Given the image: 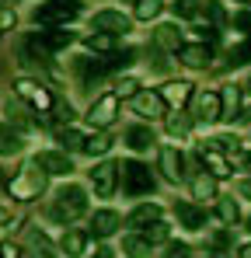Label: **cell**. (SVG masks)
<instances>
[{"mask_svg": "<svg viewBox=\"0 0 251 258\" xmlns=\"http://www.w3.org/2000/svg\"><path fill=\"white\" fill-rule=\"evenodd\" d=\"M87 188L77 185V181H67V185H59L56 188V196H52V203H49V220L52 223H74V220H81L87 213Z\"/></svg>", "mask_w": 251, "mask_h": 258, "instance_id": "obj_1", "label": "cell"}, {"mask_svg": "<svg viewBox=\"0 0 251 258\" xmlns=\"http://www.w3.org/2000/svg\"><path fill=\"white\" fill-rule=\"evenodd\" d=\"M45 178H49V174L42 171V164L32 157V161H25V164L14 171V178H7V181H4V188H7V196H11V199L32 203V199H39L42 192H45Z\"/></svg>", "mask_w": 251, "mask_h": 258, "instance_id": "obj_2", "label": "cell"}, {"mask_svg": "<svg viewBox=\"0 0 251 258\" xmlns=\"http://www.w3.org/2000/svg\"><path fill=\"white\" fill-rule=\"evenodd\" d=\"M119 185H122L126 199H140V196H150L154 192V174L143 161H122L119 164Z\"/></svg>", "mask_w": 251, "mask_h": 258, "instance_id": "obj_3", "label": "cell"}, {"mask_svg": "<svg viewBox=\"0 0 251 258\" xmlns=\"http://www.w3.org/2000/svg\"><path fill=\"white\" fill-rule=\"evenodd\" d=\"M87 185L94 188L98 199H112L119 192V164L115 161H98L91 171H87Z\"/></svg>", "mask_w": 251, "mask_h": 258, "instance_id": "obj_4", "label": "cell"}, {"mask_svg": "<svg viewBox=\"0 0 251 258\" xmlns=\"http://www.w3.org/2000/svg\"><path fill=\"white\" fill-rule=\"evenodd\" d=\"M126 101H129V108H133V115H140V119H147V122L164 119L167 112H171L164 105V98H161L154 87H140V91H136L133 98H126Z\"/></svg>", "mask_w": 251, "mask_h": 258, "instance_id": "obj_5", "label": "cell"}, {"mask_svg": "<svg viewBox=\"0 0 251 258\" xmlns=\"http://www.w3.org/2000/svg\"><path fill=\"white\" fill-rule=\"evenodd\" d=\"M189 105H192V119H196L199 126H213V122H220V91H213V87L192 91Z\"/></svg>", "mask_w": 251, "mask_h": 258, "instance_id": "obj_6", "label": "cell"}, {"mask_svg": "<svg viewBox=\"0 0 251 258\" xmlns=\"http://www.w3.org/2000/svg\"><path fill=\"white\" fill-rule=\"evenodd\" d=\"M77 18V4L74 0H42L39 11H35V25H45V28H59L67 21Z\"/></svg>", "mask_w": 251, "mask_h": 258, "instance_id": "obj_7", "label": "cell"}, {"mask_svg": "<svg viewBox=\"0 0 251 258\" xmlns=\"http://www.w3.org/2000/svg\"><path fill=\"white\" fill-rule=\"evenodd\" d=\"M91 28H94V32H108V35L126 39V35L133 32V18L122 14V11H115V7H101V11L91 14Z\"/></svg>", "mask_w": 251, "mask_h": 258, "instance_id": "obj_8", "label": "cell"}, {"mask_svg": "<svg viewBox=\"0 0 251 258\" xmlns=\"http://www.w3.org/2000/svg\"><path fill=\"white\" fill-rule=\"evenodd\" d=\"M14 94L32 108V112H52V94L39 84V81H28V77H18L14 81Z\"/></svg>", "mask_w": 251, "mask_h": 258, "instance_id": "obj_9", "label": "cell"}, {"mask_svg": "<svg viewBox=\"0 0 251 258\" xmlns=\"http://www.w3.org/2000/svg\"><path fill=\"white\" fill-rule=\"evenodd\" d=\"M115 119H119V98H115L112 91L91 101V108H87V122H91L94 129H108Z\"/></svg>", "mask_w": 251, "mask_h": 258, "instance_id": "obj_10", "label": "cell"}, {"mask_svg": "<svg viewBox=\"0 0 251 258\" xmlns=\"http://www.w3.org/2000/svg\"><path fill=\"white\" fill-rule=\"evenodd\" d=\"M157 168L164 174L171 185H181L185 181V154L178 150V147H157Z\"/></svg>", "mask_w": 251, "mask_h": 258, "instance_id": "obj_11", "label": "cell"}, {"mask_svg": "<svg viewBox=\"0 0 251 258\" xmlns=\"http://www.w3.org/2000/svg\"><path fill=\"white\" fill-rule=\"evenodd\" d=\"M171 210H174V220H178V227H185L189 234H199V230H206V210H203L199 203L178 199Z\"/></svg>", "mask_w": 251, "mask_h": 258, "instance_id": "obj_12", "label": "cell"}, {"mask_svg": "<svg viewBox=\"0 0 251 258\" xmlns=\"http://www.w3.org/2000/svg\"><path fill=\"white\" fill-rule=\"evenodd\" d=\"M35 161L42 164L45 174H56V178H70L74 174V161H70L67 150H42V154H35Z\"/></svg>", "mask_w": 251, "mask_h": 258, "instance_id": "obj_13", "label": "cell"}, {"mask_svg": "<svg viewBox=\"0 0 251 258\" xmlns=\"http://www.w3.org/2000/svg\"><path fill=\"white\" fill-rule=\"evenodd\" d=\"M241 84H223L220 87V122L241 119Z\"/></svg>", "mask_w": 251, "mask_h": 258, "instance_id": "obj_14", "label": "cell"}, {"mask_svg": "<svg viewBox=\"0 0 251 258\" xmlns=\"http://www.w3.org/2000/svg\"><path fill=\"white\" fill-rule=\"evenodd\" d=\"M192 91H196V84H189V81H167L157 94L164 98L167 108H174V112H181L185 105H189V98H192Z\"/></svg>", "mask_w": 251, "mask_h": 258, "instance_id": "obj_15", "label": "cell"}, {"mask_svg": "<svg viewBox=\"0 0 251 258\" xmlns=\"http://www.w3.org/2000/svg\"><path fill=\"white\" fill-rule=\"evenodd\" d=\"M119 227H122V216L115 210H108V206L91 213V237H112Z\"/></svg>", "mask_w": 251, "mask_h": 258, "instance_id": "obj_16", "label": "cell"}, {"mask_svg": "<svg viewBox=\"0 0 251 258\" xmlns=\"http://www.w3.org/2000/svg\"><path fill=\"white\" fill-rule=\"evenodd\" d=\"M4 122L14 129V133H35L39 129V122L28 115V108H21L18 101H7L4 105Z\"/></svg>", "mask_w": 251, "mask_h": 258, "instance_id": "obj_17", "label": "cell"}, {"mask_svg": "<svg viewBox=\"0 0 251 258\" xmlns=\"http://www.w3.org/2000/svg\"><path fill=\"white\" fill-rule=\"evenodd\" d=\"M126 147L133 150V154H147V150H154L157 147V136H154V129L150 126H129L126 129Z\"/></svg>", "mask_w": 251, "mask_h": 258, "instance_id": "obj_18", "label": "cell"}, {"mask_svg": "<svg viewBox=\"0 0 251 258\" xmlns=\"http://www.w3.org/2000/svg\"><path fill=\"white\" fill-rule=\"evenodd\" d=\"M178 63L189 70H206L209 67V45L192 42V45H178Z\"/></svg>", "mask_w": 251, "mask_h": 258, "instance_id": "obj_19", "label": "cell"}, {"mask_svg": "<svg viewBox=\"0 0 251 258\" xmlns=\"http://www.w3.org/2000/svg\"><path fill=\"white\" fill-rule=\"evenodd\" d=\"M199 161H203V168H206L209 174H213V178H216V181H220V178H230V161H227V157H223V154H220V150H213V147H199Z\"/></svg>", "mask_w": 251, "mask_h": 258, "instance_id": "obj_20", "label": "cell"}, {"mask_svg": "<svg viewBox=\"0 0 251 258\" xmlns=\"http://www.w3.org/2000/svg\"><path fill=\"white\" fill-rule=\"evenodd\" d=\"M87 248H91V234L87 230H67L63 241H59V251L67 258H84Z\"/></svg>", "mask_w": 251, "mask_h": 258, "instance_id": "obj_21", "label": "cell"}, {"mask_svg": "<svg viewBox=\"0 0 251 258\" xmlns=\"http://www.w3.org/2000/svg\"><path fill=\"white\" fill-rule=\"evenodd\" d=\"M154 45H157V49H164V52H178V45H185L181 28H178V25H171V21L157 25V28H154Z\"/></svg>", "mask_w": 251, "mask_h": 258, "instance_id": "obj_22", "label": "cell"}, {"mask_svg": "<svg viewBox=\"0 0 251 258\" xmlns=\"http://www.w3.org/2000/svg\"><path fill=\"white\" fill-rule=\"evenodd\" d=\"M220 196V188H216V178L213 174H206V171H199L196 178H192V199L203 206V203H213Z\"/></svg>", "mask_w": 251, "mask_h": 258, "instance_id": "obj_23", "label": "cell"}, {"mask_svg": "<svg viewBox=\"0 0 251 258\" xmlns=\"http://www.w3.org/2000/svg\"><path fill=\"white\" fill-rule=\"evenodd\" d=\"M164 216V210L157 206V203H140L133 213L126 216V227H133V230H140V227H147L150 220H161Z\"/></svg>", "mask_w": 251, "mask_h": 258, "instance_id": "obj_24", "label": "cell"}, {"mask_svg": "<svg viewBox=\"0 0 251 258\" xmlns=\"http://www.w3.org/2000/svg\"><path fill=\"white\" fill-rule=\"evenodd\" d=\"M112 143H115V140H112V136H108L105 129H98L94 136H84L81 150H84V154H87V157H105V154L112 150Z\"/></svg>", "mask_w": 251, "mask_h": 258, "instance_id": "obj_25", "label": "cell"}, {"mask_svg": "<svg viewBox=\"0 0 251 258\" xmlns=\"http://www.w3.org/2000/svg\"><path fill=\"white\" fill-rule=\"evenodd\" d=\"M122 255L126 258H150L154 255V244H150L143 234H126L122 237Z\"/></svg>", "mask_w": 251, "mask_h": 258, "instance_id": "obj_26", "label": "cell"}, {"mask_svg": "<svg viewBox=\"0 0 251 258\" xmlns=\"http://www.w3.org/2000/svg\"><path fill=\"white\" fill-rule=\"evenodd\" d=\"M42 45L49 49V52H56V49H67V45L74 42V32H67V25H59V28H45V32H39Z\"/></svg>", "mask_w": 251, "mask_h": 258, "instance_id": "obj_27", "label": "cell"}, {"mask_svg": "<svg viewBox=\"0 0 251 258\" xmlns=\"http://www.w3.org/2000/svg\"><path fill=\"white\" fill-rule=\"evenodd\" d=\"M164 14V0H133V18L136 21H157Z\"/></svg>", "mask_w": 251, "mask_h": 258, "instance_id": "obj_28", "label": "cell"}, {"mask_svg": "<svg viewBox=\"0 0 251 258\" xmlns=\"http://www.w3.org/2000/svg\"><path fill=\"white\" fill-rule=\"evenodd\" d=\"M115 45H119V35H108V32L91 28V35H84V49L91 52H115Z\"/></svg>", "mask_w": 251, "mask_h": 258, "instance_id": "obj_29", "label": "cell"}, {"mask_svg": "<svg viewBox=\"0 0 251 258\" xmlns=\"http://www.w3.org/2000/svg\"><path fill=\"white\" fill-rule=\"evenodd\" d=\"M213 203H216V216H220L227 227H234V223L241 220V206H237V199H234V196H216Z\"/></svg>", "mask_w": 251, "mask_h": 258, "instance_id": "obj_30", "label": "cell"}, {"mask_svg": "<svg viewBox=\"0 0 251 258\" xmlns=\"http://www.w3.org/2000/svg\"><path fill=\"white\" fill-rule=\"evenodd\" d=\"M14 154H21V133L0 122V157H14Z\"/></svg>", "mask_w": 251, "mask_h": 258, "instance_id": "obj_31", "label": "cell"}, {"mask_svg": "<svg viewBox=\"0 0 251 258\" xmlns=\"http://www.w3.org/2000/svg\"><path fill=\"white\" fill-rule=\"evenodd\" d=\"M199 14L213 21L216 28H223L227 21H230V14H227V7H223V0H206V4H199Z\"/></svg>", "mask_w": 251, "mask_h": 258, "instance_id": "obj_32", "label": "cell"}, {"mask_svg": "<svg viewBox=\"0 0 251 258\" xmlns=\"http://www.w3.org/2000/svg\"><path fill=\"white\" fill-rule=\"evenodd\" d=\"M164 126H167V133H171L174 140H189V133H192L189 115H164Z\"/></svg>", "mask_w": 251, "mask_h": 258, "instance_id": "obj_33", "label": "cell"}, {"mask_svg": "<svg viewBox=\"0 0 251 258\" xmlns=\"http://www.w3.org/2000/svg\"><path fill=\"white\" fill-rule=\"evenodd\" d=\"M140 234H143L150 244H157V241H167V237H171V227H167L164 220H150L147 227H140Z\"/></svg>", "mask_w": 251, "mask_h": 258, "instance_id": "obj_34", "label": "cell"}, {"mask_svg": "<svg viewBox=\"0 0 251 258\" xmlns=\"http://www.w3.org/2000/svg\"><path fill=\"white\" fill-rule=\"evenodd\" d=\"M136 91H140V81H136V77H119V81H115V87H112V94H115L119 101L133 98Z\"/></svg>", "mask_w": 251, "mask_h": 258, "instance_id": "obj_35", "label": "cell"}, {"mask_svg": "<svg viewBox=\"0 0 251 258\" xmlns=\"http://www.w3.org/2000/svg\"><path fill=\"white\" fill-rule=\"evenodd\" d=\"M59 143H63L67 154H70V150H81L84 133H81V129H59Z\"/></svg>", "mask_w": 251, "mask_h": 258, "instance_id": "obj_36", "label": "cell"}, {"mask_svg": "<svg viewBox=\"0 0 251 258\" xmlns=\"http://www.w3.org/2000/svg\"><path fill=\"white\" fill-rule=\"evenodd\" d=\"M28 255H32V258H59V255H56V251H52V248H49V244H45V241L39 237V234L32 237V248H28Z\"/></svg>", "mask_w": 251, "mask_h": 258, "instance_id": "obj_37", "label": "cell"}, {"mask_svg": "<svg viewBox=\"0 0 251 258\" xmlns=\"http://www.w3.org/2000/svg\"><path fill=\"white\" fill-rule=\"evenodd\" d=\"M164 258H189V244H167Z\"/></svg>", "mask_w": 251, "mask_h": 258, "instance_id": "obj_38", "label": "cell"}, {"mask_svg": "<svg viewBox=\"0 0 251 258\" xmlns=\"http://www.w3.org/2000/svg\"><path fill=\"white\" fill-rule=\"evenodd\" d=\"M0 258H21V248L18 244H0Z\"/></svg>", "mask_w": 251, "mask_h": 258, "instance_id": "obj_39", "label": "cell"}, {"mask_svg": "<svg viewBox=\"0 0 251 258\" xmlns=\"http://www.w3.org/2000/svg\"><path fill=\"white\" fill-rule=\"evenodd\" d=\"M234 161H237V164H241L244 171H251V150H241V154H237Z\"/></svg>", "mask_w": 251, "mask_h": 258, "instance_id": "obj_40", "label": "cell"}, {"mask_svg": "<svg viewBox=\"0 0 251 258\" xmlns=\"http://www.w3.org/2000/svg\"><path fill=\"white\" fill-rule=\"evenodd\" d=\"M237 192H241V199H251V178H241Z\"/></svg>", "mask_w": 251, "mask_h": 258, "instance_id": "obj_41", "label": "cell"}, {"mask_svg": "<svg viewBox=\"0 0 251 258\" xmlns=\"http://www.w3.org/2000/svg\"><path fill=\"white\" fill-rule=\"evenodd\" d=\"M7 223H11V210H7V206H0V227H7Z\"/></svg>", "mask_w": 251, "mask_h": 258, "instance_id": "obj_42", "label": "cell"}, {"mask_svg": "<svg viewBox=\"0 0 251 258\" xmlns=\"http://www.w3.org/2000/svg\"><path fill=\"white\" fill-rule=\"evenodd\" d=\"M115 251H108V248H101V251H94V258H112Z\"/></svg>", "mask_w": 251, "mask_h": 258, "instance_id": "obj_43", "label": "cell"}, {"mask_svg": "<svg viewBox=\"0 0 251 258\" xmlns=\"http://www.w3.org/2000/svg\"><path fill=\"white\" fill-rule=\"evenodd\" d=\"M237 258H251V244H244V248L237 251Z\"/></svg>", "mask_w": 251, "mask_h": 258, "instance_id": "obj_44", "label": "cell"}, {"mask_svg": "<svg viewBox=\"0 0 251 258\" xmlns=\"http://www.w3.org/2000/svg\"><path fill=\"white\" fill-rule=\"evenodd\" d=\"M0 4H4V7H14V4H21V0H0Z\"/></svg>", "mask_w": 251, "mask_h": 258, "instance_id": "obj_45", "label": "cell"}, {"mask_svg": "<svg viewBox=\"0 0 251 258\" xmlns=\"http://www.w3.org/2000/svg\"><path fill=\"white\" fill-rule=\"evenodd\" d=\"M237 4H244V7H251V0H237Z\"/></svg>", "mask_w": 251, "mask_h": 258, "instance_id": "obj_46", "label": "cell"}, {"mask_svg": "<svg viewBox=\"0 0 251 258\" xmlns=\"http://www.w3.org/2000/svg\"><path fill=\"white\" fill-rule=\"evenodd\" d=\"M248 230H251V216H248Z\"/></svg>", "mask_w": 251, "mask_h": 258, "instance_id": "obj_47", "label": "cell"}, {"mask_svg": "<svg viewBox=\"0 0 251 258\" xmlns=\"http://www.w3.org/2000/svg\"><path fill=\"white\" fill-rule=\"evenodd\" d=\"M248 91H251V81H248Z\"/></svg>", "mask_w": 251, "mask_h": 258, "instance_id": "obj_48", "label": "cell"}]
</instances>
